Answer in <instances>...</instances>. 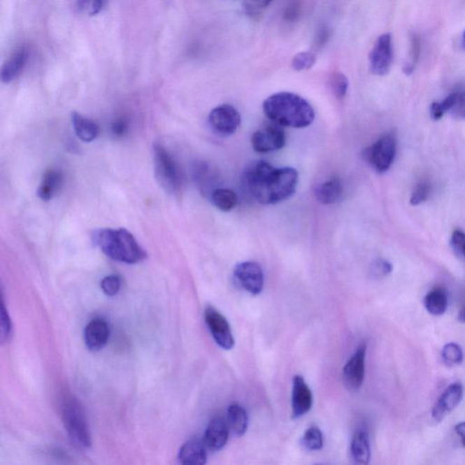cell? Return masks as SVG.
Returning <instances> with one entry per match:
<instances>
[{
	"mask_svg": "<svg viewBox=\"0 0 465 465\" xmlns=\"http://www.w3.org/2000/svg\"><path fill=\"white\" fill-rule=\"evenodd\" d=\"M330 38L331 32L329 29L323 27V29L319 30L317 35L315 36V48H317V50H321L329 41Z\"/></svg>",
	"mask_w": 465,
	"mask_h": 465,
	"instance_id": "39",
	"label": "cell"
},
{
	"mask_svg": "<svg viewBox=\"0 0 465 465\" xmlns=\"http://www.w3.org/2000/svg\"><path fill=\"white\" fill-rule=\"evenodd\" d=\"M251 7L255 9H262L269 7L273 0H249Z\"/></svg>",
	"mask_w": 465,
	"mask_h": 465,
	"instance_id": "40",
	"label": "cell"
},
{
	"mask_svg": "<svg viewBox=\"0 0 465 465\" xmlns=\"http://www.w3.org/2000/svg\"><path fill=\"white\" fill-rule=\"evenodd\" d=\"M205 321L215 343L224 350H230L235 345L232 330L226 317L213 306L205 310Z\"/></svg>",
	"mask_w": 465,
	"mask_h": 465,
	"instance_id": "10",
	"label": "cell"
},
{
	"mask_svg": "<svg viewBox=\"0 0 465 465\" xmlns=\"http://www.w3.org/2000/svg\"><path fill=\"white\" fill-rule=\"evenodd\" d=\"M451 245L455 253L465 259V233L462 230H455L452 235Z\"/></svg>",
	"mask_w": 465,
	"mask_h": 465,
	"instance_id": "37",
	"label": "cell"
},
{
	"mask_svg": "<svg viewBox=\"0 0 465 465\" xmlns=\"http://www.w3.org/2000/svg\"><path fill=\"white\" fill-rule=\"evenodd\" d=\"M455 433L460 437L462 445L465 448V422H460L455 427Z\"/></svg>",
	"mask_w": 465,
	"mask_h": 465,
	"instance_id": "41",
	"label": "cell"
},
{
	"mask_svg": "<svg viewBox=\"0 0 465 465\" xmlns=\"http://www.w3.org/2000/svg\"><path fill=\"white\" fill-rule=\"evenodd\" d=\"M430 111L434 120H441L446 113L457 120H465V91L451 94L443 101L434 103Z\"/></svg>",
	"mask_w": 465,
	"mask_h": 465,
	"instance_id": "15",
	"label": "cell"
},
{
	"mask_svg": "<svg viewBox=\"0 0 465 465\" xmlns=\"http://www.w3.org/2000/svg\"><path fill=\"white\" fill-rule=\"evenodd\" d=\"M431 191V185L428 181H421L416 185L415 190L412 194L410 203L413 206H418L420 203L427 201L429 197Z\"/></svg>",
	"mask_w": 465,
	"mask_h": 465,
	"instance_id": "33",
	"label": "cell"
},
{
	"mask_svg": "<svg viewBox=\"0 0 465 465\" xmlns=\"http://www.w3.org/2000/svg\"><path fill=\"white\" fill-rule=\"evenodd\" d=\"M299 173L293 167H276L255 161L245 169L242 185L246 194L263 205H276L296 193Z\"/></svg>",
	"mask_w": 465,
	"mask_h": 465,
	"instance_id": "1",
	"label": "cell"
},
{
	"mask_svg": "<svg viewBox=\"0 0 465 465\" xmlns=\"http://www.w3.org/2000/svg\"><path fill=\"white\" fill-rule=\"evenodd\" d=\"M109 336L110 330L104 319H93L85 329V343L90 351H99L108 343Z\"/></svg>",
	"mask_w": 465,
	"mask_h": 465,
	"instance_id": "16",
	"label": "cell"
},
{
	"mask_svg": "<svg viewBox=\"0 0 465 465\" xmlns=\"http://www.w3.org/2000/svg\"><path fill=\"white\" fill-rule=\"evenodd\" d=\"M227 424L234 436H244L248 427V416L244 407L238 403L231 404L227 411Z\"/></svg>",
	"mask_w": 465,
	"mask_h": 465,
	"instance_id": "22",
	"label": "cell"
},
{
	"mask_svg": "<svg viewBox=\"0 0 465 465\" xmlns=\"http://www.w3.org/2000/svg\"><path fill=\"white\" fill-rule=\"evenodd\" d=\"M313 395L303 376H294L292 390V415L293 418L302 417L311 410Z\"/></svg>",
	"mask_w": 465,
	"mask_h": 465,
	"instance_id": "14",
	"label": "cell"
},
{
	"mask_svg": "<svg viewBox=\"0 0 465 465\" xmlns=\"http://www.w3.org/2000/svg\"><path fill=\"white\" fill-rule=\"evenodd\" d=\"M12 332H13V325L6 308L4 300L2 299L1 313H0V341L2 343L8 342L11 339Z\"/></svg>",
	"mask_w": 465,
	"mask_h": 465,
	"instance_id": "30",
	"label": "cell"
},
{
	"mask_svg": "<svg viewBox=\"0 0 465 465\" xmlns=\"http://www.w3.org/2000/svg\"><path fill=\"white\" fill-rule=\"evenodd\" d=\"M315 54L311 51H306V52L299 53L294 57L292 60V68L296 71H308L315 65Z\"/></svg>",
	"mask_w": 465,
	"mask_h": 465,
	"instance_id": "31",
	"label": "cell"
},
{
	"mask_svg": "<svg viewBox=\"0 0 465 465\" xmlns=\"http://www.w3.org/2000/svg\"><path fill=\"white\" fill-rule=\"evenodd\" d=\"M302 442L305 448L310 451H318L324 445L323 434L318 427H310L303 434Z\"/></svg>",
	"mask_w": 465,
	"mask_h": 465,
	"instance_id": "29",
	"label": "cell"
},
{
	"mask_svg": "<svg viewBox=\"0 0 465 465\" xmlns=\"http://www.w3.org/2000/svg\"><path fill=\"white\" fill-rule=\"evenodd\" d=\"M393 57L392 36L388 33L380 36L370 52L371 72L376 76L387 75L391 71Z\"/></svg>",
	"mask_w": 465,
	"mask_h": 465,
	"instance_id": "9",
	"label": "cell"
},
{
	"mask_svg": "<svg viewBox=\"0 0 465 465\" xmlns=\"http://www.w3.org/2000/svg\"><path fill=\"white\" fill-rule=\"evenodd\" d=\"M154 163L155 175L160 187L166 193L179 192L183 183L180 167L163 145H155Z\"/></svg>",
	"mask_w": 465,
	"mask_h": 465,
	"instance_id": "5",
	"label": "cell"
},
{
	"mask_svg": "<svg viewBox=\"0 0 465 465\" xmlns=\"http://www.w3.org/2000/svg\"><path fill=\"white\" fill-rule=\"evenodd\" d=\"M211 201L215 208L223 212H229L237 205V194L227 188H217L211 194Z\"/></svg>",
	"mask_w": 465,
	"mask_h": 465,
	"instance_id": "26",
	"label": "cell"
},
{
	"mask_svg": "<svg viewBox=\"0 0 465 465\" xmlns=\"http://www.w3.org/2000/svg\"><path fill=\"white\" fill-rule=\"evenodd\" d=\"M331 87L336 99H343L348 94L349 87L348 78L343 73L336 72L331 78Z\"/></svg>",
	"mask_w": 465,
	"mask_h": 465,
	"instance_id": "32",
	"label": "cell"
},
{
	"mask_svg": "<svg viewBox=\"0 0 465 465\" xmlns=\"http://www.w3.org/2000/svg\"><path fill=\"white\" fill-rule=\"evenodd\" d=\"M63 176L57 170L50 169L45 173L43 179L38 189V196L43 201L52 199L60 187H62Z\"/></svg>",
	"mask_w": 465,
	"mask_h": 465,
	"instance_id": "21",
	"label": "cell"
},
{
	"mask_svg": "<svg viewBox=\"0 0 465 465\" xmlns=\"http://www.w3.org/2000/svg\"><path fill=\"white\" fill-rule=\"evenodd\" d=\"M92 238L106 257L117 262L138 264L147 258L144 249L126 229L97 230L94 232Z\"/></svg>",
	"mask_w": 465,
	"mask_h": 465,
	"instance_id": "3",
	"label": "cell"
},
{
	"mask_svg": "<svg viewBox=\"0 0 465 465\" xmlns=\"http://www.w3.org/2000/svg\"><path fill=\"white\" fill-rule=\"evenodd\" d=\"M343 194V184L338 178H334L329 180L318 185L315 188V199L323 205H332L340 199Z\"/></svg>",
	"mask_w": 465,
	"mask_h": 465,
	"instance_id": "20",
	"label": "cell"
},
{
	"mask_svg": "<svg viewBox=\"0 0 465 465\" xmlns=\"http://www.w3.org/2000/svg\"><path fill=\"white\" fill-rule=\"evenodd\" d=\"M234 276L238 284L252 294H259L264 288V273L259 264L243 262L237 264Z\"/></svg>",
	"mask_w": 465,
	"mask_h": 465,
	"instance_id": "12",
	"label": "cell"
},
{
	"mask_svg": "<svg viewBox=\"0 0 465 465\" xmlns=\"http://www.w3.org/2000/svg\"><path fill=\"white\" fill-rule=\"evenodd\" d=\"M129 129V124L124 118H117L111 124L112 132L115 136H123L126 135Z\"/></svg>",
	"mask_w": 465,
	"mask_h": 465,
	"instance_id": "38",
	"label": "cell"
},
{
	"mask_svg": "<svg viewBox=\"0 0 465 465\" xmlns=\"http://www.w3.org/2000/svg\"><path fill=\"white\" fill-rule=\"evenodd\" d=\"M120 288L121 279L118 276H108L101 281V289L108 296H115Z\"/></svg>",
	"mask_w": 465,
	"mask_h": 465,
	"instance_id": "34",
	"label": "cell"
},
{
	"mask_svg": "<svg viewBox=\"0 0 465 465\" xmlns=\"http://www.w3.org/2000/svg\"><path fill=\"white\" fill-rule=\"evenodd\" d=\"M424 305L425 309L431 315H442L445 314L448 308V294L442 288L431 290L424 297Z\"/></svg>",
	"mask_w": 465,
	"mask_h": 465,
	"instance_id": "25",
	"label": "cell"
},
{
	"mask_svg": "<svg viewBox=\"0 0 465 465\" xmlns=\"http://www.w3.org/2000/svg\"><path fill=\"white\" fill-rule=\"evenodd\" d=\"M443 364L448 367L459 366L464 361V352L461 346L455 343H450L443 348Z\"/></svg>",
	"mask_w": 465,
	"mask_h": 465,
	"instance_id": "28",
	"label": "cell"
},
{
	"mask_svg": "<svg viewBox=\"0 0 465 465\" xmlns=\"http://www.w3.org/2000/svg\"><path fill=\"white\" fill-rule=\"evenodd\" d=\"M105 1L106 0H78V6L84 13L95 16L102 10Z\"/></svg>",
	"mask_w": 465,
	"mask_h": 465,
	"instance_id": "35",
	"label": "cell"
},
{
	"mask_svg": "<svg viewBox=\"0 0 465 465\" xmlns=\"http://www.w3.org/2000/svg\"><path fill=\"white\" fill-rule=\"evenodd\" d=\"M62 413L64 425L72 445L80 450L90 449L92 438L86 413L81 404L74 397H66L63 400Z\"/></svg>",
	"mask_w": 465,
	"mask_h": 465,
	"instance_id": "4",
	"label": "cell"
},
{
	"mask_svg": "<svg viewBox=\"0 0 465 465\" xmlns=\"http://www.w3.org/2000/svg\"><path fill=\"white\" fill-rule=\"evenodd\" d=\"M229 436V427L223 418L215 417L206 427L203 443L211 451H218L227 445Z\"/></svg>",
	"mask_w": 465,
	"mask_h": 465,
	"instance_id": "17",
	"label": "cell"
},
{
	"mask_svg": "<svg viewBox=\"0 0 465 465\" xmlns=\"http://www.w3.org/2000/svg\"><path fill=\"white\" fill-rule=\"evenodd\" d=\"M462 44H463L464 48H465V31L463 35V39H462Z\"/></svg>",
	"mask_w": 465,
	"mask_h": 465,
	"instance_id": "43",
	"label": "cell"
},
{
	"mask_svg": "<svg viewBox=\"0 0 465 465\" xmlns=\"http://www.w3.org/2000/svg\"><path fill=\"white\" fill-rule=\"evenodd\" d=\"M71 120L75 132L81 141L91 142L99 136V127L94 121L84 117L77 112H73Z\"/></svg>",
	"mask_w": 465,
	"mask_h": 465,
	"instance_id": "24",
	"label": "cell"
},
{
	"mask_svg": "<svg viewBox=\"0 0 465 465\" xmlns=\"http://www.w3.org/2000/svg\"><path fill=\"white\" fill-rule=\"evenodd\" d=\"M393 271V266L387 260L378 259L373 264L371 275L375 278H382L390 275Z\"/></svg>",
	"mask_w": 465,
	"mask_h": 465,
	"instance_id": "36",
	"label": "cell"
},
{
	"mask_svg": "<svg viewBox=\"0 0 465 465\" xmlns=\"http://www.w3.org/2000/svg\"><path fill=\"white\" fill-rule=\"evenodd\" d=\"M351 455L355 464H369L371 459V446L369 434L357 431L352 437Z\"/></svg>",
	"mask_w": 465,
	"mask_h": 465,
	"instance_id": "23",
	"label": "cell"
},
{
	"mask_svg": "<svg viewBox=\"0 0 465 465\" xmlns=\"http://www.w3.org/2000/svg\"><path fill=\"white\" fill-rule=\"evenodd\" d=\"M206 446L203 441L191 439L185 443L178 452V460L182 464L202 465L208 460Z\"/></svg>",
	"mask_w": 465,
	"mask_h": 465,
	"instance_id": "18",
	"label": "cell"
},
{
	"mask_svg": "<svg viewBox=\"0 0 465 465\" xmlns=\"http://www.w3.org/2000/svg\"><path fill=\"white\" fill-rule=\"evenodd\" d=\"M458 320L460 323L465 324V306L459 311Z\"/></svg>",
	"mask_w": 465,
	"mask_h": 465,
	"instance_id": "42",
	"label": "cell"
},
{
	"mask_svg": "<svg viewBox=\"0 0 465 465\" xmlns=\"http://www.w3.org/2000/svg\"><path fill=\"white\" fill-rule=\"evenodd\" d=\"M285 143L287 135L285 130L280 124L273 122L266 124L257 130L251 138L252 147L258 153H269L282 150Z\"/></svg>",
	"mask_w": 465,
	"mask_h": 465,
	"instance_id": "7",
	"label": "cell"
},
{
	"mask_svg": "<svg viewBox=\"0 0 465 465\" xmlns=\"http://www.w3.org/2000/svg\"><path fill=\"white\" fill-rule=\"evenodd\" d=\"M397 141L394 134L382 136L375 144L364 151L363 157L376 172L385 173L393 165L396 155Z\"/></svg>",
	"mask_w": 465,
	"mask_h": 465,
	"instance_id": "6",
	"label": "cell"
},
{
	"mask_svg": "<svg viewBox=\"0 0 465 465\" xmlns=\"http://www.w3.org/2000/svg\"><path fill=\"white\" fill-rule=\"evenodd\" d=\"M264 115L282 127L305 129L315 120V110L302 96L290 92L273 94L263 104Z\"/></svg>",
	"mask_w": 465,
	"mask_h": 465,
	"instance_id": "2",
	"label": "cell"
},
{
	"mask_svg": "<svg viewBox=\"0 0 465 465\" xmlns=\"http://www.w3.org/2000/svg\"><path fill=\"white\" fill-rule=\"evenodd\" d=\"M29 59V50L25 47L20 48L6 62L1 71V80L10 83L20 76L25 68Z\"/></svg>",
	"mask_w": 465,
	"mask_h": 465,
	"instance_id": "19",
	"label": "cell"
},
{
	"mask_svg": "<svg viewBox=\"0 0 465 465\" xmlns=\"http://www.w3.org/2000/svg\"><path fill=\"white\" fill-rule=\"evenodd\" d=\"M194 179L201 187L202 191H209L211 185L215 181V172L210 166L206 163H199L194 166L193 169Z\"/></svg>",
	"mask_w": 465,
	"mask_h": 465,
	"instance_id": "27",
	"label": "cell"
},
{
	"mask_svg": "<svg viewBox=\"0 0 465 465\" xmlns=\"http://www.w3.org/2000/svg\"><path fill=\"white\" fill-rule=\"evenodd\" d=\"M366 345L364 343L343 367V382L349 390L357 391L363 385L366 375Z\"/></svg>",
	"mask_w": 465,
	"mask_h": 465,
	"instance_id": "11",
	"label": "cell"
},
{
	"mask_svg": "<svg viewBox=\"0 0 465 465\" xmlns=\"http://www.w3.org/2000/svg\"><path fill=\"white\" fill-rule=\"evenodd\" d=\"M463 397L464 388L460 382H455V384L449 385L434 404L433 412H431L434 420L443 421L450 413L457 408L463 400Z\"/></svg>",
	"mask_w": 465,
	"mask_h": 465,
	"instance_id": "13",
	"label": "cell"
},
{
	"mask_svg": "<svg viewBox=\"0 0 465 465\" xmlns=\"http://www.w3.org/2000/svg\"><path fill=\"white\" fill-rule=\"evenodd\" d=\"M208 121L215 133L222 136H229L238 130L241 115L233 106L220 105L210 112Z\"/></svg>",
	"mask_w": 465,
	"mask_h": 465,
	"instance_id": "8",
	"label": "cell"
}]
</instances>
